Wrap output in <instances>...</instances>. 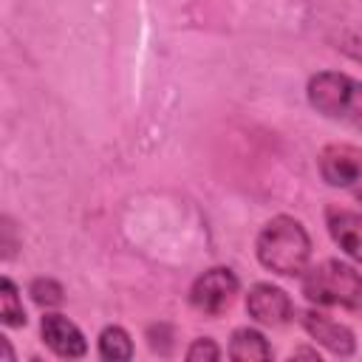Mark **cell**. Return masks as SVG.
Masks as SVG:
<instances>
[{"mask_svg": "<svg viewBox=\"0 0 362 362\" xmlns=\"http://www.w3.org/2000/svg\"><path fill=\"white\" fill-rule=\"evenodd\" d=\"M184 356H187L189 362H215V359H221V348H218L215 339L201 337V339H192V345L187 348Z\"/></svg>", "mask_w": 362, "mask_h": 362, "instance_id": "obj_14", "label": "cell"}, {"mask_svg": "<svg viewBox=\"0 0 362 362\" xmlns=\"http://www.w3.org/2000/svg\"><path fill=\"white\" fill-rule=\"evenodd\" d=\"M297 356H308V359H320V354H317V348H297V351H291V359H297Z\"/></svg>", "mask_w": 362, "mask_h": 362, "instance_id": "obj_15", "label": "cell"}, {"mask_svg": "<svg viewBox=\"0 0 362 362\" xmlns=\"http://www.w3.org/2000/svg\"><path fill=\"white\" fill-rule=\"evenodd\" d=\"M0 345H3V356H6L8 362H11V359H14V351H11V345H8V339H6V337H0Z\"/></svg>", "mask_w": 362, "mask_h": 362, "instance_id": "obj_16", "label": "cell"}, {"mask_svg": "<svg viewBox=\"0 0 362 362\" xmlns=\"http://www.w3.org/2000/svg\"><path fill=\"white\" fill-rule=\"evenodd\" d=\"M40 334L42 342L62 359H79L88 354V342L85 334L76 328V322H71L65 314L57 311H45L40 320Z\"/></svg>", "mask_w": 362, "mask_h": 362, "instance_id": "obj_8", "label": "cell"}, {"mask_svg": "<svg viewBox=\"0 0 362 362\" xmlns=\"http://www.w3.org/2000/svg\"><path fill=\"white\" fill-rule=\"evenodd\" d=\"M317 167L328 187L342 189L356 204H362V147L345 141L325 144L317 156Z\"/></svg>", "mask_w": 362, "mask_h": 362, "instance_id": "obj_4", "label": "cell"}, {"mask_svg": "<svg viewBox=\"0 0 362 362\" xmlns=\"http://www.w3.org/2000/svg\"><path fill=\"white\" fill-rule=\"evenodd\" d=\"M325 226L331 240L362 269V212L331 204L325 206Z\"/></svg>", "mask_w": 362, "mask_h": 362, "instance_id": "obj_9", "label": "cell"}, {"mask_svg": "<svg viewBox=\"0 0 362 362\" xmlns=\"http://www.w3.org/2000/svg\"><path fill=\"white\" fill-rule=\"evenodd\" d=\"M0 320L6 328H23L25 325V308L20 300V291L11 277L0 280Z\"/></svg>", "mask_w": 362, "mask_h": 362, "instance_id": "obj_12", "label": "cell"}, {"mask_svg": "<svg viewBox=\"0 0 362 362\" xmlns=\"http://www.w3.org/2000/svg\"><path fill=\"white\" fill-rule=\"evenodd\" d=\"M28 294H31V300H34L40 308H54V305H59V303L65 300L62 286H59L57 280H51V277H37V280H31Z\"/></svg>", "mask_w": 362, "mask_h": 362, "instance_id": "obj_13", "label": "cell"}, {"mask_svg": "<svg viewBox=\"0 0 362 362\" xmlns=\"http://www.w3.org/2000/svg\"><path fill=\"white\" fill-rule=\"evenodd\" d=\"M255 255L263 269L280 277H303L311 260V238L297 218L274 215L257 232Z\"/></svg>", "mask_w": 362, "mask_h": 362, "instance_id": "obj_1", "label": "cell"}, {"mask_svg": "<svg viewBox=\"0 0 362 362\" xmlns=\"http://www.w3.org/2000/svg\"><path fill=\"white\" fill-rule=\"evenodd\" d=\"M246 314L260 322V325H272L280 328L286 322H291L294 317V303L291 297L274 286V283H255L246 294Z\"/></svg>", "mask_w": 362, "mask_h": 362, "instance_id": "obj_6", "label": "cell"}, {"mask_svg": "<svg viewBox=\"0 0 362 362\" xmlns=\"http://www.w3.org/2000/svg\"><path fill=\"white\" fill-rule=\"evenodd\" d=\"M99 356L113 362H127L133 356V339L122 325H105L99 334Z\"/></svg>", "mask_w": 362, "mask_h": 362, "instance_id": "obj_11", "label": "cell"}, {"mask_svg": "<svg viewBox=\"0 0 362 362\" xmlns=\"http://www.w3.org/2000/svg\"><path fill=\"white\" fill-rule=\"evenodd\" d=\"M300 325L328 354H334V356H354L356 354V337L339 320H334V317H328V314H322L317 308H308V311L300 314Z\"/></svg>", "mask_w": 362, "mask_h": 362, "instance_id": "obj_7", "label": "cell"}, {"mask_svg": "<svg viewBox=\"0 0 362 362\" xmlns=\"http://www.w3.org/2000/svg\"><path fill=\"white\" fill-rule=\"evenodd\" d=\"M240 283L229 266H212L189 286V305L204 317H221L238 297Z\"/></svg>", "mask_w": 362, "mask_h": 362, "instance_id": "obj_5", "label": "cell"}, {"mask_svg": "<svg viewBox=\"0 0 362 362\" xmlns=\"http://www.w3.org/2000/svg\"><path fill=\"white\" fill-rule=\"evenodd\" d=\"M272 345L257 328H235L229 339V359L235 362H255V359H272Z\"/></svg>", "mask_w": 362, "mask_h": 362, "instance_id": "obj_10", "label": "cell"}, {"mask_svg": "<svg viewBox=\"0 0 362 362\" xmlns=\"http://www.w3.org/2000/svg\"><path fill=\"white\" fill-rule=\"evenodd\" d=\"M303 294L314 305H334L362 314V274L342 260H322L303 272Z\"/></svg>", "mask_w": 362, "mask_h": 362, "instance_id": "obj_3", "label": "cell"}, {"mask_svg": "<svg viewBox=\"0 0 362 362\" xmlns=\"http://www.w3.org/2000/svg\"><path fill=\"white\" fill-rule=\"evenodd\" d=\"M305 96L320 116L339 122L362 136V82L359 79L339 71H320L308 79Z\"/></svg>", "mask_w": 362, "mask_h": 362, "instance_id": "obj_2", "label": "cell"}]
</instances>
